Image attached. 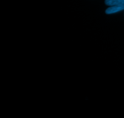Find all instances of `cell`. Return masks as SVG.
<instances>
[{"label": "cell", "mask_w": 124, "mask_h": 118, "mask_svg": "<svg viewBox=\"0 0 124 118\" xmlns=\"http://www.w3.org/2000/svg\"><path fill=\"white\" fill-rule=\"evenodd\" d=\"M124 10V4L115 5V6H110L105 10V13L107 14H111V13H117Z\"/></svg>", "instance_id": "cell-1"}, {"label": "cell", "mask_w": 124, "mask_h": 118, "mask_svg": "<svg viewBox=\"0 0 124 118\" xmlns=\"http://www.w3.org/2000/svg\"><path fill=\"white\" fill-rule=\"evenodd\" d=\"M105 3L107 6H112L115 5L124 4V0H105Z\"/></svg>", "instance_id": "cell-2"}]
</instances>
